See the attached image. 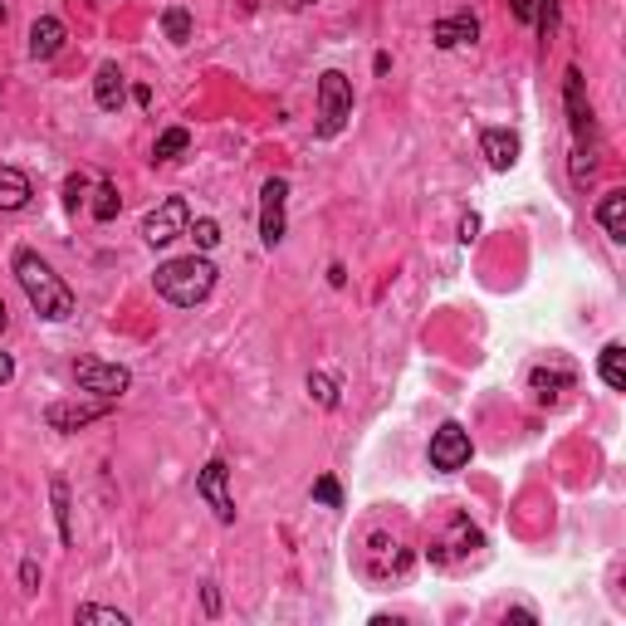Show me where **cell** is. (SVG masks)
<instances>
[{"label": "cell", "instance_id": "cell-1", "mask_svg": "<svg viewBox=\"0 0 626 626\" xmlns=\"http://www.w3.org/2000/svg\"><path fill=\"white\" fill-rule=\"evenodd\" d=\"M15 279H20L30 309L40 313V318H49V323L74 318V294H69V284H64L35 250H15Z\"/></svg>", "mask_w": 626, "mask_h": 626}, {"label": "cell", "instance_id": "cell-2", "mask_svg": "<svg viewBox=\"0 0 626 626\" xmlns=\"http://www.w3.org/2000/svg\"><path fill=\"white\" fill-rule=\"evenodd\" d=\"M157 294L177 309H196L211 289H216V265L206 255H181V260H167V265L152 274Z\"/></svg>", "mask_w": 626, "mask_h": 626}, {"label": "cell", "instance_id": "cell-3", "mask_svg": "<svg viewBox=\"0 0 626 626\" xmlns=\"http://www.w3.org/2000/svg\"><path fill=\"white\" fill-rule=\"evenodd\" d=\"M353 118V84H348V74L343 69H323V79H318V137H338L343 133V123Z\"/></svg>", "mask_w": 626, "mask_h": 626}, {"label": "cell", "instance_id": "cell-4", "mask_svg": "<svg viewBox=\"0 0 626 626\" xmlns=\"http://www.w3.org/2000/svg\"><path fill=\"white\" fill-rule=\"evenodd\" d=\"M74 382H79V392H93V397H103V402H118L128 387H133V372L128 367H118V362H79L74 367Z\"/></svg>", "mask_w": 626, "mask_h": 626}, {"label": "cell", "instance_id": "cell-5", "mask_svg": "<svg viewBox=\"0 0 626 626\" xmlns=\"http://www.w3.org/2000/svg\"><path fill=\"white\" fill-rule=\"evenodd\" d=\"M186 225H191V206H186L181 196H167L157 211H147V221H142V240H147L152 250H162V245H172L177 235H186Z\"/></svg>", "mask_w": 626, "mask_h": 626}, {"label": "cell", "instance_id": "cell-6", "mask_svg": "<svg viewBox=\"0 0 626 626\" xmlns=\"http://www.w3.org/2000/svg\"><path fill=\"white\" fill-rule=\"evenodd\" d=\"M196 494L211 504V514L221 524H235V494H230V465L225 460H206L196 475Z\"/></svg>", "mask_w": 626, "mask_h": 626}, {"label": "cell", "instance_id": "cell-7", "mask_svg": "<svg viewBox=\"0 0 626 626\" xmlns=\"http://www.w3.org/2000/svg\"><path fill=\"white\" fill-rule=\"evenodd\" d=\"M284 206H289V181H284V177H269L265 191H260V240H265L269 250H274V245L284 240V230H289Z\"/></svg>", "mask_w": 626, "mask_h": 626}, {"label": "cell", "instance_id": "cell-8", "mask_svg": "<svg viewBox=\"0 0 626 626\" xmlns=\"http://www.w3.org/2000/svg\"><path fill=\"white\" fill-rule=\"evenodd\" d=\"M465 465H470V431L446 421V426L431 436V470L455 475V470H465Z\"/></svg>", "mask_w": 626, "mask_h": 626}, {"label": "cell", "instance_id": "cell-9", "mask_svg": "<svg viewBox=\"0 0 626 626\" xmlns=\"http://www.w3.org/2000/svg\"><path fill=\"white\" fill-rule=\"evenodd\" d=\"M108 406L113 402H54L45 411V421L54 426V431H79V426H89V421H103L108 416Z\"/></svg>", "mask_w": 626, "mask_h": 626}, {"label": "cell", "instance_id": "cell-10", "mask_svg": "<svg viewBox=\"0 0 626 626\" xmlns=\"http://www.w3.org/2000/svg\"><path fill=\"white\" fill-rule=\"evenodd\" d=\"M480 157L490 162L494 172H509L519 162V133L514 128H485L480 133Z\"/></svg>", "mask_w": 626, "mask_h": 626}, {"label": "cell", "instance_id": "cell-11", "mask_svg": "<svg viewBox=\"0 0 626 626\" xmlns=\"http://www.w3.org/2000/svg\"><path fill=\"white\" fill-rule=\"evenodd\" d=\"M563 98H568V123H573V137L578 147L592 133V108H587V89H582V69H568L563 74Z\"/></svg>", "mask_w": 626, "mask_h": 626}, {"label": "cell", "instance_id": "cell-12", "mask_svg": "<svg viewBox=\"0 0 626 626\" xmlns=\"http://www.w3.org/2000/svg\"><path fill=\"white\" fill-rule=\"evenodd\" d=\"M431 40H436V49L475 45V40H480V20H475V15H450V20H436V25H431Z\"/></svg>", "mask_w": 626, "mask_h": 626}, {"label": "cell", "instance_id": "cell-13", "mask_svg": "<svg viewBox=\"0 0 626 626\" xmlns=\"http://www.w3.org/2000/svg\"><path fill=\"white\" fill-rule=\"evenodd\" d=\"M93 98H98L103 113H118V108H123L128 84H123V69H118V64H98V74H93Z\"/></svg>", "mask_w": 626, "mask_h": 626}, {"label": "cell", "instance_id": "cell-14", "mask_svg": "<svg viewBox=\"0 0 626 626\" xmlns=\"http://www.w3.org/2000/svg\"><path fill=\"white\" fill-rule=\"evenodd\" d=\"M64 20H54V15H40L35 25H30V54L35 59H54L59 49H64Z\"/></svg>", "mask_w": 626, "mask_h": 626}, {"label": "cell", "instance_id": "cell-15", "mask_svg": "<svg viewBox=\"0 0 626 626\" xmlns=\"http://www.w3.org/2000/svg\"><path fill=\"white\" fill-rule=\"evenodd\" d=\"M30 201V177L20 167H0V211H20Z\"/></svg>", "mask_w": 626, "mask_h": 626}, {"label": "cell", "instance_id": "cell-16", "mask_svg": "<svg viewBox=\"0 0 626 626\" xmlns=\"http://www.w3.org/2000/svg\"><path fill=\"white\" fill-rule=\"evenodd\" d=\"M597 221L612 240H626V191H607L602 206H597Z\"/></svg>", "mask_w": 626, "mask_h": 626}, {"label": "cell", "instance_id": "cell-17", "mask_svg": "<svg viewBox=\"0 0 626 626\" xmlns=\"http://www.w3.org/2000/svg\"><path fill=\"white\" fill-rule=\"evenodd\" d=\"M597 377L612 387V392H626V348L622 343H607L602 358H597Z\"/></svg>", "mask_w": 626, "mask_h": 626}, {"label": "cell", "instance_id": "cell-18", "mask_svg": "<svg viewBox=\"0 0 626 626\" xmlns=\"http://www.w3.org/2000/svg\"><path fill=\"white\" fill-rule=\"evenodd\" d=\"M49 504H54V524H59V538L64 543H74V524H69V485L54 475L49 480Z\"/></svg>", "mask_w": 626, "mask_h": 626}, {"label": "cell", "instance_id": "cell-19", "mask_svg": "<svg viewBox=\"0 0 626 626\" xmlns=\"http://www.w3.org/2000/svg\"><path fill=\"white\" fill-rule=\"evenodd\" d=\"M529 382H534L538 402H558V387H568V382H573V372H568V367H558V372H543V367H538Z\"/></svg>", "mask_w": 626, "mask_h": 626}, {"label": "cell", "instance_id": "cell-20", "mask_svg": "<svg viewBox=\"0 0 626 626\" xmlns=\"http://www.w3.org/2000/svg\"><path fill=\"white\" fill-rule=\"evenodd\" d=\"M186 147H191V133H186V128H167V133L157 137L152 157H157V162H172V157H181Z\"/></svg>", "mask_w": 626, "mask_h": 626}, {"label": "cell", "instance_id": "cell-21", "mask_svg": "<svg viewBox=\"0 0 626 626\" xmlns=\"http://www.w3.org/2000/svg\"><path fill=\"white\" fill-rule=\"evenodd\" d=\"M162 30H167L172 45H186V40H191V15H186L181 5H167V10H162Z\"/></svg>", "mask_w": 626, "mask_h": 626}, {"label": "cell", "instance_id": "cell-22", "mask_svg": "<svg viewBox=\"0 0 626 626\" xmlns=\"http://www.w3.org/2000/svg\"><path fill=\"white\" fill-rule=\"evenodd\" d=\"M118 211H123V196H118L113 181H103V186L93 191V216H98V221H113Z\"/></svg>", "mask_w": 626, "mask_h": 626}, {"label": "cell", "instance_id": "cell-23", "mask_svg": "<svg viewBox=\"0 0 626 626\" xmlns=\"http://www.w3.org/2000/svg\"><path fill=\"white\" fill-rule=\"evenodd\" d=\"M309 392L318 397L323 411H333V406H338V382H333V377H323V372H309Z\"/></svg>", "mask_w": 626, "mask_h": 626}, {"label": "cell", "instance_id": "cell-24", "mask_svg": "<svg viewBox=\"0 0 626 626\" xmlns=\"http://www.w3.org/2000/svg\"><path fill=\"white\" fill-rule=\"evenodd\" d=\"M191 230V240H196V250H216L221 245V225L211 221V216H201L196 225H186Z\"/></svg>", "mask_w": 626, "mask_h": 626}, {"label": "cell", "instance_id": "cell-25", "mask_svg": "<svg viewBox=\"0 0 626 626\" xmlns=\"http://www.w3.org/2000/svg\"><path fill=\"white\" fill-rule=\"evenodd\" d=\"M534 25L543 40H553V30H558V0H534Z\"/></svg>", "mask_w": 626, "mask_h": 626}, {"label": "cell", "instance_id": "cell-26", "mask_svg": "<svg viewBox=\"0 0 626 626\" xmlns=\"http://www.w3.org/2000/svg\"><path fill=\"white\" fill-rule=\"evenodd\" d=\"M79 622H108V626H128V612H118V607H79Z\"/></svg>", "mask_w": 626, "mask_h": 626}, {"label": "cell", "instance_id": "cell-27", "mask_svg": "<svg viewBox=\"0 0 626 626\" xmlns=\"http://www.w3.org/2000/svg\"><path fill=\"white\" fill-rule=\"evenodd\" d=\"M313 499H318V504H328V509H343V490H338V480H333V475H323V480L313 485Z\"/></svg>", "mask_w": 626, "mask_h": 626}, {"label": "cell", "instance_id": "cell-28", "mask_svg": "<svg viewBox=\"0 0 626 626\" xmlns=\"http://www.w3.org/2000/svg\"><path fill=\"white\" fill-rule=\"evenodd\" d=\"M84 186H89L84 177H69V181H64V206H69V211H79V201H84Z\"/></svg>", "mask_w": 626, "mask_h": 626}, {"label": "cell", "instance_id": "cell-29", "mask_svg": "<svg viewBox=\"0 0 626 626\" xmlns=\"http://www.w3.org/2000/svg\"><path fill=\"white\" fill-rule=\"evenodd\" d=\"M475 235H480V216H475V211H470V216H465V221H460V240H465V245H470V240H475Z\"/></svg>", "mask_w": 626, "mask_h": 626}, {"label": "cell", "instance_id": "cell-30", "mask_svg": "<svg viewBox=\"0 0 626 626\" xmlns=\"http://www.w3.org/2000/svg\"><path fill=\"white\" fill-rule=\"evenodd\" d=\"M20 582H25V592H35V587H40V568H35V563H20Z\"/></svg>", "mask_w": 626, "mask_h": 626}, {"label": "cell", "instance_id": "cell-31", "mask_svg": "<svg viewBox=\"0 0 626 626\" xmlns=\"http://www.w3.org/2000/svg\"><path fill=\"white\" fill-rule=\"evenodd\" d=\"M509 5H514L519 20H534V0H509Z\"/></svg>", "mask_w": 626, "mask_h": 626}, {"label": "cell", "instance_id": "cell-32", "mask_svg": "<svg viewBox=\"0 0 626 626\" xmlns=\"http://www.w3.org/2000/svg\"><path fill=\"white\" fill-rule=\"evenodd\" d=\"M15 377V362H10V353H0V387Z\"/></svg>", "mask_w": 626, "mask_h": 626}, {"label": "cell", "instance_id": "cell-33", "mask_svg": "<svg viewBox=\"0 0 626 626\" xmlns=\"http://www.w3.org/2000/svg\"><path fill=\"white\" fill-rule=\"evenodd\" d=\"M206 612H211V617L221 612V592H216V587H206Z\"/></svg>", "mask_w": 626, "mask_h": 626}, {"label": "cell", "instance_id": "cell-34", "mask_svg": "<svg viewBox=\"0 0 626 626\" xmlns=\"http://www.w3.org/2000/svg\"><path fill=\"white\" fill-rule=\"evenodd\" d=\"M5 323H10V313H5V299H0V328H5Z\"/></svg>", "mask_w": 626, "mask_h": 626}, {"label": "cell", "instance_id": "cell-35", "mask_svg": "<svg viewBox=\"0 0 626 626\" xmlns=\"http://www.w3.org/2000/svg\"><path fill=\"white\" fill-rule=\"evenodd\" d=\"M294 5H313V0H294Z\"/></svg>", "mask_w": 626, "mask_h": 626}]
</instances>
